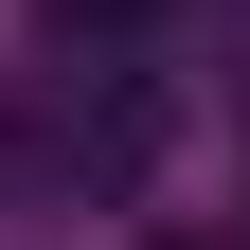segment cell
Here are the masks:
<instances>
[{
    "label": "cell",
    "instance_id": "7a4b0ae2",
    "mask_svg": "<svg viewBox=\"0 0 250 250\" xmlns=\"http://www.w3.org/2000/svg\"><path fill=\"white\" fill-rule=\"evenodd\" d=\"M36 18H54V54H125V36H161L179 0H36Z\"/></svg>",
    "mask_w": 250,
    "mask_h": 250
},
{
    "label": "cell",
    "instance_id": "6da1fadb",
    "mask_svg": "<svg viewBox=\"0 0 250 250\" xmlns=\"http://www.w3.org/2000/svg\"><path fill=\"white\" fill-rule=\"evenodd\" d=\"M161 143H179V107L143 72H72V107H54V161L89 179V197H143V179H161Z\"/></svg>",
    "mask_w": 250,
    "mask_h": 250
}]
</instances>
